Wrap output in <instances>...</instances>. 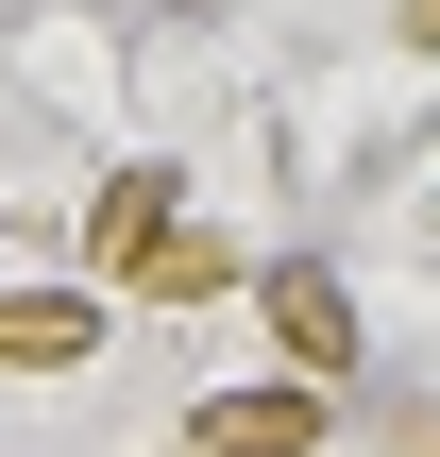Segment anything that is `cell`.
<instances>
[{
	"label": "cell",
	"instance_id": "cell-1",
	"mask_svg": "<svg viewBox=\"0 0 440 457\" xmlns=\"http://www.w3.org/2000/svg\"><path fill=\"white\" fill-rule=\"evenodd\" d=\"M85 271H119L136 305H203V288H237V254L220 237H187V187L136 153V170H102V204H85Z\"/></svg>",
	"mask_w": 440,
	"mask_h": 457
},
{
	"label": "cell",
	"instance_id": "cell-2",
	"mask_svg": "<svg viewBox=\"0 0 440 457\" xmlns=\"http://www.w3.org/2000/svg\"><path fill=\"white\" fill-rule=\"evenodd\" d=\"M322 424H339L322 390H203V407H187L203 457H271V441H322Z\"/></svg>",
	"mask_w": 440,
	"mask_h": 457
},
{
	"label": "cell",
	"instance_id": "cell-3",
	"mask_svg": "<svg viewBox=\"0 0 440 457\" xmlns=\"http://www.w3.org/2000/svg\"><path fill=\"white\" fill-rule=\"evenodd\" d=\"M85 339H102V305H68V288H17L0 305V373H68Z\"/></svg>",
	"mask_w": 440,
	"mask_h": 457
},
{
	"label": "cell",
	"instance_id": "cell-4",
	"mask_svg": "<svg viewBox=\"0 0 440 457\" xmlns=\"http://www.w3.org/2000/svg\"><path fill=\"white\" fill-rule=\"evenodd\" d=\"M271 322H288V356H305V373H339V356H356V305H339V288H322L305 254L271 271Z\"/></svg>",
	"mask_w": 440,
	"mask_h": 457
},
{
	"label": "cell",
	"instance_id": "cell-5",
	"mask_svg": "<svg viewBox=\"0 0 440 457\" xmlns=\"http://www.w3.org/2000/svg\"><path fill=\"white\" fill-rule=\"evenodd\" d=\"M407 51H440V0H407Z\"/></svg>",
	"mask_w": 440,
	"mask_h": 457
}]
</instances>
